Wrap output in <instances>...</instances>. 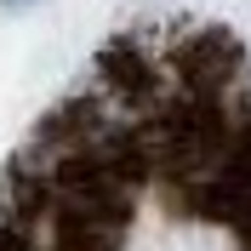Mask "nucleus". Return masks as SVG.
I'll list each match as a JSON object with an SVG mask.
<instances>
[{"label": "nucleus", "mask_w": 251, "mask_h": 251, "mask_svg": "<svg viewBox=\"0 0 251 251\" xmlns=\"http://www.w3.org/2000/svg\"><path fill=\"white\" fill-rule=\"evenodd\" d=\"M6 6H29V0H6Z\"/></svg>", "instance_id": "nucleus-1"}]
</instances>
